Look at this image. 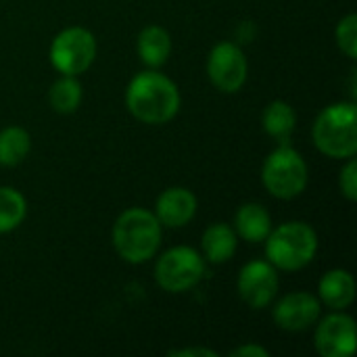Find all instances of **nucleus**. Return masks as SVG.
I'll return each mask as SVG.
<instances>
[{"instance_id":"obj_24","label":"nucleus","mask_w":357,"mask_h":357,"mask_svg":"<svg viewBox=\"0 0 357 357\" xmlns=\"http://www.w3.org/2000/svg\"><path fill=\"white\" fill-rule=\"evenodd\" d=\"M169 357H218V351L207 347H186V349H172Z\"/></svg>"},{"instance_id":"obj_22","label":"nucleus","mask_w":357,"mask_h":357,"mask_svg":"<svg viewBox=\"0 0 357 357\" xmlns=\"http://www.w3.org/2000/svg\"><path fill=\"white\" fill-rule=\"evenodd\" d=\"M339 186L347 201H357V161L354 157L347 159V165L343 167L339 178Z\"/></svg>"},{"instance_id":"obj_13","label":"nucleus","mask_w":357,"mask_h":357,"mask_svg":"<svg viewBox=\"0 0 357 357\" xmlns=\"http://www.w3.org/2000/svg\"><path fill=\"white\" fill-rule=\"evenodd\" d=\"M318 299L333 312H343L356 299V280L347 270H331L320 278Z\"/></svg>"},{"instance_id":"obj_18","label":"nucleus","mask_w":357,"mask_h":357,"mask_svg":"<svg viewBox=\"0 0 357 357\" xmlns=\"http://www.w3.org/2000/svg\"><path fill=\"white\" fill-rule=\"evenodd\" d=\"M31 149L29 134L19 126H8L0 132V165L15 167L19 165Z\"/></svg>"},{"instance_id":"obj_10","label":"nucleus","mask_w":357,"mask_h":357,"mask_svg":"<svg viewBox=\"0 0 357 357\" xmlns=\"http://www.w3.org/2000/svg\"><path fill=\"white\" fill-rule=\"evenodd\" d=\"M316 351L322 357H351L357 347L356 320L343 312H333L316 328Z\"/></svg>"},{"instance_id":"obj_5","label":"nucleus","mask_w":357,"mask_h":357,"mask_svg":"<svg viewBox=\"0 0 357 357\" xmlns=\"http://www.w3.org/2000/svg\"><path fill=\"white\" fill-rule=\"evenodd\" d=\"M307 180L310 172L305 159L289 144H280L276 151H272L261 169V182L266 190L280 201L299 197L305 190Z\"/></svg>"},{"instance_id":"obj_2","label":"nucleus","mask_w":357,"mask_h":357,"mask_svg":"<svg viewBox=\"0 0 357 357\" xmlns=\"http://www.w3.org/2000/svg\"><path fill=\"white\" fill-rule=\"evenodd\" d=\"M161 245L157 215L142 207L126 209L113 224V247L128 264H144L155 257Z\"/></svg>"},{"instance_id":"obj_4","label":"nucleus","mask_w":357,"mask_h":357,"mask_svg":"<svg viewBox=\"0 0 357 357\" xmlns=\"http://www.w3.org/2000/svg\"><path fill=\"white\" fill-rule=\"evenodd\" d=\"M318 253V234L305 222H287L266 238L268 261L282 272H297L312 264Z\"/></svg>"},{"instance_id":"obj_9","label":"nucleus","mask_w":357,"mask_h":357,"mask_svg":"<svg viewBox=\"0 0 357 357\" xmlns=\"http://www.w3.org/2000/svg\"><path fill=\"white\" fill-rule=\"evenodd\" d=\"M236 289L241 299L251 307V310H264L268 307L276 293H278V272L270 261L255 259L243 266Z\"/></svg>"},{"instance_id":"obj_21","label":"nucleus","mask_w":357,"mask_h":357,"mask_svg":"<svg viewBox=\"0 0 357 357\" xmlns=\"http://www.w3.org/2000/svg\"><path fill=\"white\" fill-rule=\"evenodd\" d=\"M337 44L339 48L349 56V59H357V15L351 13L345 19L339 21L337 25Z\"/></svg>"},{"instance_id":"obj_6","label":"nucleus","mask_w":357,"mask_h":357,"mask_svg":"<svg viewBox=\"0 0 357 357\" xmlns=\"http://www.w3.org/2000/svg\"><path fill=\"white\" fill-rule=\"evenodd\" d=\"M205 276V257L190 247L165 251L155 266V280L167 293H186Z\"/></svg>"},{"instance_id":"obj_15","label":"nucleus","mask_w":357,"mask_h":357,"mask_svg":"<svg viewBox=\"0 0 357 357\" xmlns=\"http://www.w3.org/2000/svg\"><path fill=\"white\" fill-rule=\"evenodd\" d=\"M236 245H238V236H236L234 228H230L228 224H222V222L211 224L203 232V241H201L203 257L209 264L230 261L236 253Z\"/></svg>"},{"instance_id":"obj_7","label":"nucleus","mask_w":357,"mask_h":357,"mask_svg":"<svg viewBox=\"0 0 357 357\" xmlns=\"http://www.w3.org/2000/svg\"><path fill=\"white\" fill-rule=\"evenodd\" d=\"M96 40L86 27H67L50 44V63L63 75H79L94 63Z\"/></svg>"},{"instance_id":"obj_16","label":"nucleus","mask_w":357,"mask_h":357,"mask_svg":"<svg viewBox=\"0 0 357 357\" xmlns=\"http://www.w3.org/2000/svg\"><path fill=\"white\" fill-rule=\"evenodd\" d=\"M138 56L149 67H161L172 54V38L161 25H146L138 33Z\"/></svg>"},{"instance_id":"obj_14","label":"nucleus","mask_w":357,"mask_h":357,"mask_svg":"<svg viewBox=\"0 0 357 357\" xmlns=\"http://www.w3.org/2000/svg\"><path fill=\"white\" fill-rule=\"evenodd\" d=\"M234 232L247 243H264L272 232V218L259 203H245L234 215Z\"/></svg>"},{"instance_id":"obj_1","label":"nucleus","mask_w":357,"mask_h":357,"mask_svg":"<svg viewBox=\"0 0 357 357\" xmlns=\"http://www.w3.org/2000/svg\"><path fill=\"white\" fill-rule=\"evenodd\" d=\"M178 86L159 71H142L132 77L126 90V105L130 113L149 126L167 123L180 111Z\"/></svg>"},{"instance_id":"obj_8","label":"nucleus","mask_w":357,"mask_h":357,"mask_svg":"<svg viewBox=\"0 0 357 357\" xmlns=\"http://www.w3.org/2000/svg\"><path fill=\"white\" fill-rule=\"evenodd\" d=\"M247 73L249 65L238 44L220 42L211 48L207 59V75L220 92H238L247 82Z\"/></svg>"},{"instance_id":"obj_11","label":"nucleus","mask_w":357,"mask_h":357,"mask_svg":"<svg viewBox=\"0 0 357 357\" xmlns=\"http://www.w3.org/2000/svg\"><path fill=\"white\" fill-rule=\"evenodd\" d=\"M322 303L316 295L297 291L289 293L274 305V322L287 333H301L320 320Z\"/></svg>"},{"instance_id":"obj_23","label":"nucleus","mask_w":357,"mask_h":357,"mask_svg":"<svg viewBox=\"0 0 357 357\" xmlns=\"http://www.w3.org/2000/svg\"><path fill=\"white\" fill-rule=\"evenodd\" d=\"M230 357H270V351L264 349L261 345H255V343H247V345H241L236 347Z\"/></svg>"},{"instance_id":"obj_12","label":"nucleus","mask_w":357,"mask_h":357,"mask_svg":"<svg viewBox=\"0 0 357 357\" xmlns=\"http://www.w3.org/2000/svg\"><path fill=\"white\" fill-rule=\"evenodd\" d=\"M197 213V197L182 186L165 188L157 197L155 215L161 226L167 228H182L186 226Z\"/></svg>"},{"instance_id":"obj_20","label":"nucleus","mask_w":357,"mask_h":357,"mask_svg":"<svg viewBox=\"0 0 357 357\" xmlns=\"http://www.w3.org/2000/svg\"><path fill=\"white\" fill-rule=\"evenodd\" d=\"M25 215H27L25 197L10 186H0V234L19 228Z\"/></svg>"},{"instance_id":"obj_19","label":"nucleus","mask_w":357,"mask_h":357,"mask_svg":"<svg viewBox=\"0 0 357 357\" xmlns=\"http://www.w3.org/2000/svg\"><path fill=\"white\" fill-rule=\"evenodd\" d=\"M48 100L56 113L69 115V113L77 111V107L82 102V84L75 79V75H63L50 86Z\"/></svg>"},{"instance_id":"obj_3","label":"nucleus","mask_w":357,"mask_h":357,"mask_svg":"<svg viewBox=\"0 0 357 357\" xmlns=\"http://www.w3.org/2000/svg\"><path fill=\"white\" fill-rule=\"evenodd\" d=\"M314 144L331 159H349L357 153L356 102H335L314 121Z\"/></svg>"},{"instance_id":"obj_17","label":"nucleus","mask_w":357,"mask_h":357,"mask_svg":"<svg viewBox=\"0 0 357 357\" xmlns=\"http://www.w3.org/2000/svg\"><path fill=\"white\" fill-rule=\"evenodd\" d=\"M261 123H264V130H266L268 136H272L280 144H287V140L295 132L297 113H295V109L289 102H284V100H272L266 107V111H264Z\"/></svg>"}]
</instances>
